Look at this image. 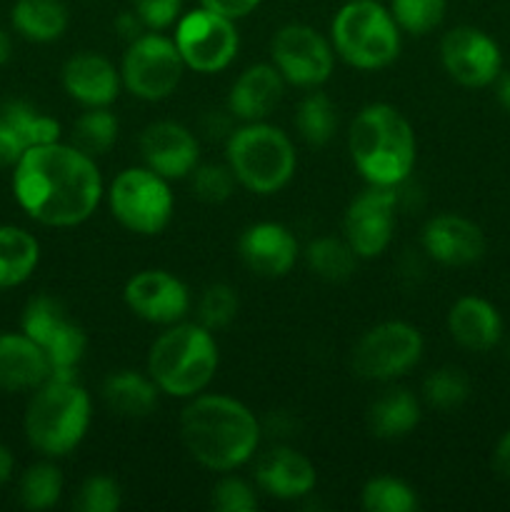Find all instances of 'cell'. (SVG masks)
Instances as JSON below:
<instances>
[{"label":"cell","mask_w":510,"mask_h":512,"mask_svg":"<svg viewBox=\"0 0 510 512\" xmlns=\"http://www.w3.org/2000/svg\"><path fill=\"white\" fill-rule=\"evenodd\" d=\"M13 193L20 208L50 228L85 223L103 198L100 170L75 145H35L23 153L13 173Z\"/></svg>","instance_id":"obj_1"},{"label":"cell","mask_w":510,"mask_h":512,"mask_svg":"<svg viewBox=\"0 0 510 512\" xmlns=\"http://www.w3.org/2000/svg\"><path fill=\"white\" fill-rule=\"evenodd\" d=\"M180 438L203 468L230 473L255 455L260 423L228 395H195L180 415Z\"/></svg>","instance_id":"obj_2"},{"label":"cell","mask_w":510,"mask_h":512,"mask_svg":"<svg viewBox=\"0 0 510 512\" xmlns=\"http://www.w3.org/2000/svg\"><path fill=\"white\" fill-rule=\"evenodd\" d=\"M350 155L370 185H400L415 165V135L408 120L388 103H373L350 125Z\"/></svg>","instance_id":"obj_3"},{"label":"cell","mask_w":510,"mask_h":512,"mask_svg":"<svg viewBox=\"0 0 510 512\" xmlns=\"http://www.w3.org/2000/svg\"><path fill=\"white\" fill-rule=\"evenodd\" d=\"M90 428V395L75 373H53L38 385L25 410L28 443L45 458H63Z\"/></svg>","instance_id":"obj_4"},{"label":"cell","mask_w":510,"mask_h":512,"mask_svg":"<svg viewBox=\"0 0 510 512\" xmlns=\"http://www.w3.org/2000/svg\"><path fill=\"white\" fill-rule=\"evenodd\" d=\"M218 370V345L213 330L200 323H173L148 353V375L160 393L173 398H195L203 393Z\"/></svg>","instance_id":"obj_5"},{"label":"cell","mask_w":510,"mask_h":512,"mask_svg":"<svg viewBox=\"0 0 510 512\" xmlns=\"http://www.w3.org/2000/svg\"><path fill=\"white\" fill-rule=\"evenodd\" d=\"M225 153L235 180L258 195L278 193L285 188L298 163L288 135L263 120L233 130Z\"/></svg>","instance_id":"obj_6"},{"label":"cell","mask_w":510,"mask_h":512,"mask_svg":"<svg viewBox=\"0 0 510 512\" xmlns=\"http://www.w3.org/2000/svg\"><path fill=\"white\" fill-rule=\"evenodd\" d=\"M333 43L345 63L378 70L398 58L400 28L375 0H348L333 20Z\"/></svg>","instance_id":"obj_7"},{"label":"cell","mask_w":510,"mask_h":512,"mask_svg":"<svg viewBox=\"0 0 510 512\" xmlns=\"http://www.w3.org/2000/svg\"><path fill=\"white\" fill-rule=\"evenodd\" d=\"M108 203L115 220L138 235H158L173 218V193L163 175L128 168L113 180Z\"/></svg>","instance_id":"obj_8"},{"label":"cell","mask_w":510,"mask_h":512,"mask_svg":"<svg viewBox=\"0 0 510 512\" xmlns=\"http://www.w3.org/2000/svg\"><path fill=\"white\" fill-rule=\"evenodd\" d=\"M183 70L185 63L175 40L165 38L158 30H150L128 45L120 78L135 98L163 100L175 93Z\"/></svg>","instance_id":"obj_9"},{"label":"cell","mask_w":510,"mask_h":512,"mask_svg":"<svg viewBox=\"0 0 510 512\" xmlns=\"http://www.w3.org/2000/svg\"><path fill=\"white\" fill-rule=\"evenodd\" d=\"M23 333L48 358L53 373H75L88 348L85 330L50 295H38L23 310Z\"/></svg>","instance_id":"obj_10"},{"label":"cell","mask_w":510,"mask_h":512,"mask_svg":"<svg viewBox=\"0 0 510 512\" xmlns=\"http://www.w3.org/2000/svg\"><path fill=\"white\" fill-rule=\"evenodd\" d=\"M423 335L403 320H388L370 328L353 350V368L365 380H393L418 365Z\"/></svg>","instance_id":"obj_11"},{"label":"cell","mask_w":510,"mask_h":512,"mask_svg":"<svg viewBox=\"0 0 510 512\" xmlns=\"http://www.w3.org/2000/svg\"><path fill=\"white\" fill-rule=\"evenodd\" d=\"M238 43L235 20L213 13L203 5L178 18L175 45H178L185 68L195 73H218L228 68L238 53Z\"/></svg>","instance_id":"obj_12"},{"label":"cell","mask_w":510,"mask_h":512,"mask_svg":"<svg viewBox=\"0 0 510 512\" xmlns=\"http://www.w3.org/2000/svg\"><path fill=\"white\" fill-rule=\"evenodd\" d=\"M398 185H370L345 213V240L358 258H375L393 240L395 213H398Z\"/></svg>","instance_id":"obj_13"},{"label":"cell","mask_w":510,"mask_h":512,"mask_svg":"<svg viewBox=\"0 0 510 512\" xmlns=\"http://www.w3.org/2000/svg\"><path fill=\"white\" fill-rule=\"evenodd\" d=\"M273 65L288 83L315 88L333 73V48L310 25L290 23L275 33Z\"/></svg>","instance_id":"obj_14"},{"label":"cell","mask_w":510,"mask_h":512,"mask_svg":"<svg viewBox=\"0 0 510 512\" xmlns=\"http://www.w3.org/2000/svg\"><path fill=\"white\" fill-rule=\"evenodd\" d=\"M440 58L450 78L465 88H485L495 83L503 70L498 43L473 25H458L448 30L440 43Z\"/></svg>","instance_id":"obj_15"},{"label":"cell","mask_w":510,"mask_h":512,"mask_svg":"<svg viewBox=\"0 0 510 512\" xmlns=\"http://www.w3.org/2000/svg\"><path fill=\"white\" fill-rule=\"evenodd\" d=\"M125 303L138 318L155 325H173L190 308L188 288L165 270H143L125 285Z\"/></svg>","instance_id":"obj_16"},{"label":"cell","mask_w":510,"mask_h":512,"mask_svg":"<svg viewBox=\"0 0 510 512\" xmlns=\"http://www.w3.org/2000/svg\"><path fill=\"white\" fill-rule=\"evenodd\" d=\"M140 155L145 168L163 175L165 180L185 178L198 165V140L185 125L160 120L148 125L140 135Z\"/></svg>","instance_id":"obj_17"},{"label":"cell","mask_w":510,"mask_h":512,"mask_svg":"<svg viewBox=\"0 0 510 512\" xmlns=\"http://www.w3.org/2000/svg\"><path fill=\"white\" fill-rule=\"evenodd\" d=\"M423 248L443 265L478 263L485 253V235L473 220L455 213L435 215L423 228Z\"/></svg>","instance_id":"obj_18"},{"label":"cell","mask_w":510,"mask_h":512,"mask_svg":"<svg viewBox=\"0 0 510 512\" xmlns=\"http://www.w3.org/2000/svg\"><path fill=\"white\" fill-rule=\"evenodd\" d=\"M240 258L263 278H283L298 260V240L280 223H255L240 235Z\"/></svg>","instance_id":"obj_19"},{"label":"cell","mask_w":510,"mask_h":512,"mask_svg":"<svg viewBox=\"0 0 510 512\" xmlns=\"http://www.w3.org/2000/svg\"><path fill=\"white\" fill-rule=\"evenodd\" d=\"M315 465L293 448H273L255 463V483L275 500H298L313 493Z\"/></svg>","instance_id":"obj_20"},{"label":"cell","mask_w":510,"mask_h":512,"mask_svg":"<svg viewBox=\"0 0 510 512\" xmlns=\"http://www.w3.org/2000/svg\"><path fill=\"white\" fill-rule=\"evenodd\" d=\"M63 88L88 108H108L120 95V73L98 53H78L63 65Z\"/></svg>","instance_id":"obj_21"},{"label":"cell","mask_w":510,"mask_h":512,"mask_svg":"<svg viewBox=\"0 0 510 512\" xmlns=\"http://www.w3.org/2000/svg\"><path fill=\"white\" fill-rule=\"evenodd\" d=\"M285 78L275 65L258 63L250 65L240 78L235 80L228 95V110L233 118L255 123V120L268 118L275 105L283 98Z\"/></svg>","instance_id":"obj_22"},{"label":"cell","mask_w":510,"mask_h":512,"mask_svg":"<svg viewBox=\"0 0 510 512\" xmlns=\"http://www.w3.org/2000/svg\"><path fill=\"white\" fill-rule=\"evenodd\" d=\"M53 375L43 350L25 333H0V390H35Z\"/></svg>","instance_id":"obj_23"},{"label":"cell","mask_w":510,"mask_h":512,"mask_svg":"<svg viewBox=\"0 0 510 512\" xmlns=\"http://www.w3.org/2000/svg\"><path fill=\"white\" fill-rule=\"evenodd\" d=\"M448 330L458 345L473 353H485L495 348L503 338L500 313L478 295H465L450 308Z\"/></svg>","instance_id":"obj_24"},{"label":"cell","mask_w":510,"mask_h":512,"mask_svg":"<svg viewBox=\"0 0 510 512\" xmlns=\"http://www.w3.org/2000/svg\"><path fill=\"white\" fill-rule=\"evenodd\" d=\"M160 388L150 375L135 370H120L105 378L100 395L113 413L123 418H148L158 408Z\"/></svg>","instance_id":"obj_25"},{"label":"cell","mask_w":510,"mask_h":512,"mask_svg":"<svg viewBox=\"0 0 510 512\" xmlns=\"http://www.w3.org/2000/svg\"><path fill=\"white\" fill-rule=\"evenodd\" d=\"M420 405L413 393L403 388L385 390L368 410V425L375 438L395 440L408 435L418 425Z\"/></svg>","instance_id":"obj_26"},{"label":"cell","mask_w":510,"mask_h":512,"mask_svg":"<svg viewBox=\"0 0 510 512\" xmlns=\"http://www.w3.org/2000/svg\"><path fill=\"white\" fill-rule=\"evenodd\" d=\"M10 20L23 38L33 43H50L68 28V10L60 0H18Z\"/></svg>","instance_id":"obj_27"},{"label":"cell","mask_w":510,"mask_h":512,"mask_svg":"<svg viewBox=\"0 0 510 512\" xmlns=\"http://www.w3.org/2000/svg\"><path fill=\"white\" fill-rule=\"evenodd\" d=\"M40 245L28 230L0 225V288H13L33 275Z\"/></svg>","instance_id":"obj_28"},{"label":"cell","mask_w":510,"mask_h":512,"mask_svg":"<svg viewBox=\"0 0 510 512\" xmlns=\"http://www.w3.org/2000/svg\"><path fill=\"white\" fill-rule=\"evenodd\" d=\"M0 118L20 135L25 148H35V145L58 143L60 140V123L50 115L35 110L30 103L23 100H10L0 108Z\"/></svg>","instance_id":"obj_29"},{"label":"cell","mask_w":510,"mask_h":512,"mask_svg":"<svg viewBox=\"0 0 510 512\" xmlns=\"http://www.w3.org/2000/svg\"><path fill=\"white\" fill-rule=\"evenodd\" d=\"M305 260L318 278L330 280V283H343L355 273L358 255L350 248L348 240L318 238L305 250Z\"/></svg>","instance_id":"obj_30"},{"label":"cell","mask_w":510,"mask_h":512,"mask_svg":"<svg viewBox=\"0 0 510 512\" xmlns=\"http://www.w3.org/2000/svg\"><path fill=\"white\" fill-rule=\"evenodd\" d=\"M118 140V118L108 108H90L73 125V145L85 155H105Z\"/></svg>","instance_id":"obj_31"},{"label":"cell","mask_w":510,"mask_h":512,"mask_svg":"<svg viewBox=\"0 0 510 512\" xmlns=\"http://www.w3.org/2000/svg\"><path fill=\"white\" fill-rule=\"evenodd\" d=\"M63 495V473L53 463H35L25 470L18 485L20 505L28 510H48Z\"/></svg>","instance_id":"obj_32"},{"label":"cell","mask_w":510,"mask_h":512,"mask_svg":"<svg viewBox=\"0 0 510 512\" xmlns=\"http://www.w3.org/2000/svg\"><path fill=\"white\" fill-rule=\"evenodd\" d=\"M295 125H298V133L303 135V140H308L310 145H325L338 128V110L330 103L328 95L310 93L300 100Z\"/></svg>","instance_id":"obj_33"},{"label":"cell","mask_w":510,"mask_h":512,"mask_svg":"<svg viewBox=\"0 0 510 512\" xmlns=\"http://www.w3.org/2000/svg\"><path fill=\"white\" fill-rule=\"evenodd\" d=\"M363 508L368 512H413L418 508V495L403 480L380 475L365 483Z\"/></svg>","instance_id":"obj_34"},{"label":"cell","mask_w":510,"mask_h":512,"mask_svg":"<svg viewBox=\"0 0 510 512\" xmlns=\"http://www.w3.org/2000/svg\"><path fill=\"white\" fill-rule=\"evenodd\" d=\"M470 383L460 368H438L425 378L423 398L428 400L430 408L453 410L468 400Z\"/></svg>","instance_id":"obj_35"},{"label":"cell","mask_w":510,"mask_h":512,"mask_svg":"<svg viewBox=\"0 0 510 512\" xmlns=\"http://www.w3.org/2000/svg\"><path fill=\"white\" fill-rule=\"evenodd\" d=\"M448 0H390V15L400 30L425 35L438 28L445 18Z\"/></svg>","instance_id":"obj_36"},{"label":"cell","mask_w":510,"mask_h":512,"mask_svg":"<svg viewBox=\"0 0 510 512\" xmlns=\"http://www.w3.org/2000/svg\"><path fill=\"white\" fill-rule=\"evenodd\" d=\"M238 305V293H235L230 285H208V288L203 290V295H200L198 303L200 325L208 330L225 328V325L233 323L235 315H238Z\"/></svg>","instance_id":"obj_37"},{"label":"cell","mask_w":510,"mask_h":512,"mask_svg":"<svg viewBox=\"0 0 510 512\" xmlns=\"http://www.w3.org/2000/svg\"><path fill=\"white\" fill-rule=\"evenodd\" d=\"M190 178H193L190 183L195 198L210 205L225 203L235 190V175L230 165H195Z\"/></svg>","instance_id":"obj_38"},{"label":"cell","mask_w":510,"mask_h":512,"mask_svg":"<svg viewBox=\"0 0 510 512\" xmlns=\"http://www.w3.org/2000/svg\"><path fill=\"white\" fill-rule=\"evenodd\" d=\"M123 503L120 485L108 475H90L78 490L75 510L80 512H115Z\"/></svg>","instance_id":"obj_39"},{"label":"cell","mask_w":510,"mask_h":512,"mask_svg":"<svg viewBox=\"0 0 510 512\" xmlns=\"http://www.w3.org/2000/svg\"><path fill=\"white\" fill-rule=\"evenodd\" d=\"M210 503H213V508L220 512H250L258 508L255 490L240 478L220 480V483L213 488V498H210Z\"/></svg>","instance_id":"obj_40"},{"label":"cell","mask_w":510,"mask_h":512,"mask_svg":"<svg viewBox=\"0 0 510 512\" xmlns=\"http://www.w3.org/2000/svg\"><path fill=\"white\" fill-rule=\"evenodd\" d=\"M183 0H135V13L148 30H165L180 18Z\"/></svg>","instance_id":"obj_41"},{"label":"cell","mask_w":510,"mask_h":512,"mask_svg":"<svg viewBox=\"0 0 510 512\" xmlns=\"http://www.w3.org/2000/svg\"><path fill=\"white\" fill-rule=\"evenodd\" d=\"M25 143L20 140V135L0 118V168H10V165H18V160L23 158Z\"/></svg>","instance_id":"obj_42"},{"label":"cell","mask_w":510,"mask_h":512,"mask_svg":"<svg viewBox=\"0 0 510 512\" xmlns=\"http://www.w3.org/2000/svg\"><path fill=\"white\" fill-rule=\"evenodd\" d=\"M200 5L213 10V13L225 15L230 20H240L253 13L260 5V0H200Z\"/></svg>","instance_id":"obj_43"},{"label":"cell","mask_w":510,"mask_h":512,"mask_svg":"<svg viewBox=\"0 0 510 512\" xmlns=\"http://www.w3.org/2000/svg\"><path fill=\"white\" fill-rule=\"evenodd\" d=\"M115 30H118V33L123 35L128 43H133V40L140 38V35H143L148 28H145L143 20L138 18V13H135V10H128V13H120L118 18H115Z\"/></svg>","instance_id":"obj_44"},{"label":"cell","mask_w":510,"mask_h":512,"mask_svg":"<svg viewBox=\"0 0 510 512\" xmlns=\"http://www.w3.org/2000/svg\"><path fill=\"white\" fill-rule=\"evenodd\" d=\"M495 468H498V473H503L505 478H510V430L503 435L498 448H495Z\"/></svg>","instance_id":"obj_45"},{"label":"cell","mask_w":510,"mask_h":512,"mask_svg":"<svg viewBox=\"0 0 510 512\" xmlns=\"http://www.w3.org/2000/svg\"><path fill=\"white\" fill-rule=\"evenodd\" d=\"M495 95H498V103L510 113V73L498 75V90H495Z\"/></svg>","instance_id":"obj_46"},{"label":"cell","mask_w":510,"mask_h":512,"mask_svg":"<svg viewBox=\"0 0 510 512\" xmlns=\"http://www.w3.org/2000/svg\"><path fill=\"white\" fill-rule=\"evenodd\" d=\"M13 475V455L5 445H0V485H5Z\"/></svg>","instance_id":"obj_47"},{"label":"cell","mask_w":510,"mask_h":512,"mask_svg":"<svg viewBox=\"0 0 510 512\" xmlns=\"http://www.w3.org/2000/svg\"><path fill=\"white\" fill-rule=\"evenodd\" d=\"M10 58V38L5 35V30H0V65L8 63Z\"/></svg>","instance_id":"obj_48"},{"label":"cell","mask_w":510,"mask_h":512,"mask_svg":"<svg viewBox=\"0 0 510 512\" xmlns=\"http://www.w3.org/2000/svg\"><path fill=\"white\" fill-rule=\"evenodd\" d=\"M508 358H510V345H508Z\"/></svg>","instance_id":"obj_49"}]
</instances>
